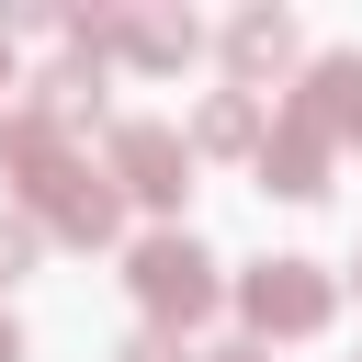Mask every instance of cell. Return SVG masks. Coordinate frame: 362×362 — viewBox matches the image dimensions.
<instances>
[{"label":"cell","instance_id":"cell-1","mask_svg":"<svg viewBox=\"0 0 362 362\" xmlns=\"http://www.w3.org/2000/svg\"><path fill=\"white\" fill-rule=\"evenodd\" d=\"M238 305H249L260 339H305V328L328 317V272H317V260H260V272L238 283Z\"/></svg>","mask_w":362,"mask_h":362},{"label":"cell","instance_id":"cell-2","mask_svg":"<svg viewBox=\"0 0 362 362\" xmlns=\"http://www.w3.org/2000/svg\"><path fill=\"white\" fill-rule=\"evenodd\" d=\"M136 294H147V317H204L215 305V260L192 238H147L136 249Z\"/></svg>","mask_w":362,"mask_h":362},{"label":"cell","instance_id":"cell-3","mask_svg":"<svg viewBox=\"0 0 362 362\" xmlns=\"http://www.w3.org/2000/svg\"><path fill=\"white\" fill-rule=\"evenodd\" d=\"M113 170H124V192H147V204H170V192L192 181V147H181L170 124H124V136H113Z\"/></svg>","mask_w":362,"mask_h":362},{"label":"cell","instance_id":"cell-4","mask_svg":"<svg viewBox=\"0 0 362 362\" xmlns=\"http://www.w3.org/2000/svg\"><path fill=\"white\" fill-rule=\"evenodd\" d=\"M317 170H328V136H317L305 113H294L283 136H260V181H272V192H317Z\"/></svg>","mask_w":362,"mask_h":362},{"label":"cell","instance_id":"cell-5","mask_svg":"<svg viewBox=\"0 0 362 362\" xmlns=\"http://www.w3.org/2000/svg\"><path fill=\"white\" fill-rule=\"evenodd\" d=\"M226 57H238L249 79H260V68H283V57H294V34H283V11H249V23L226 34Z\"/></svg>","mask_w":362,"mask_h":362},{"label":"cell","instance_id":"cell-6","mask_svg":"<svg viewBox=\"0 0 362 362\" xmlns=\"http://www.w3.org/2000/svg\"><path fill=\"white\" fill-rule=\"evenodd\" d=\"M136 57H158V68H181V57H192V23H136Z\"/></svg>","mask_w":362,"mask_h":362},{"label":"cell","instance_id":"cell-7","mask_svg":"<svg viewBox=\"0 0 362 362\" xmlns=\"http://www.w3.org/2000/svg\"><path fill=\"white\" fill-rule=\"evenodd\" d=\"M204 136H215V147H238V136H260V113H249V102H215V113H204Z\"/></svg>","mask_w":362,"mask_h":362},{"label":"cell","instance_id":"cell-8","mask_svg":"<svg viewBox=\"0 0 362 362\" xmlns=\"http://www.w3.org/2000/svg\"><path fill=\"white\" fill-rule=\"evenodd\" d=\"M23 260H34V226H23V215H0V283H11Z\"/></svg>","mask_w":362,"mask_h":362},{"label":"cell","instance_id":"cell-9","mask_svg":"<svg viewBox=\"0 0 362 362\" xmlns=\"http://www.w3.org/2000/svg\"><path fill=\"white\" fill-rule=\"evenodd\" d=\"M124 362H181V339H170V328H147V339H136Z\"/></svg>","mask_w":362,"mask_h":362},{"label":"cell","instance_id":"cell-10","mask_svg":"<svg viewBox=\"0 0 362 362\" xmlns=\"http://www.w3.org/2000/svg\"><path fill=\"white\" fill-rule=\"evenodd\" d=\"M215 362H260V351H249V339H238V351H215Z\"/></svg>","mask_w":362,"mask_h":362},{"label":"cell","instance_id":"cell-11","mask_svg":"<svg viewBox=\"0 0 362 362\" xmlns=\"http://www.w3.org/2000/svg\"><path fill=\"white\" fill-rule=\"evenodd\" d=\"M0 362H11V328H0Z\"/></svg>","mask_w":362,"mask_h":362}]
</instances>
